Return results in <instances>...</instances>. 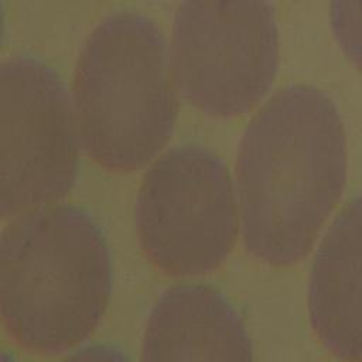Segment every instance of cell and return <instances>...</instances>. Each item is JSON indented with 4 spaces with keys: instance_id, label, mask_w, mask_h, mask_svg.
Segmentation results:
<instances>
[{
    "instance_id": "cell-1",
    "label": "cell",
    "mask_w": 362,
    "mask_h": 362,
    "mask_svg": "<svg viewBox=\"0 0 362 362\" xmlns=\"http://www.w3.org/2000/svg\"><path fill=\"white\" fill-rule=\"evenodd\" d=\"M346 178V137L320 89L276 92L249 122L236 185L246 250L272 266L301 260L337 205Z\"/></svg>"
},
{
    "instance_id": "cell-2",
    "label": "cell",
    "mask_w": 362,
    "mask_h": 362,
    "mask_svg": "<svg viewBox=\"0 0 362 362\" xmlns=\"http://www.w3.org/2000/svg\"><path fill=\"white\" fill-rule=\"evenodd\" d=\"M112 293L107 242L72 205L21 215L0 235V321L35 354H61L89 337Z\"/></svg>"
},
{
    "instance_id": "cell-3",
    "label": "cell",
    "mask_w": 362,
    "mask_h": 362,
    "mask_svg": "<svg viewBox=\"0 0 362 362\" xmlns=\"http://www.w3.org/2000/svg\"><path fill=\"white\" fill-rule=\"evenodd\" d=\"M74 102L79 140L95 163L133 171L156 157L178 113L157 24L134 11L99 23L76 62Z\"/></svg>"
},
{
    "instance_id": "cell-4",
    "label": "cell",
    "mask_w": 362,
    "mask_h": 362,
    "mask_svg": "<svg viewBox=\"0 0 362 362\" xmlns=\"http://www.w3.org/2000/svg\"><path fill=\"white\" fill-rule=\"evenodd\" d=\"M279 30L267 0H181L173 71L182 96L212 117L250 110L279 68Z\"/></svg>"
},
{
    "instance_id": "cell-5",
    "label": "cell",
    "mask_w": 362,
    "mask_h": 362,
    "mask_svg": "<svg viewBox=\"0 0 362 362\" xmlns=\"http://www.w3.org/2000/svg\"><path fill=\"white\" fill-rule=\"evenodd\" d=\"M139 242L170 276L219 267L238 233V206L225 163L197 144L171 148L146 173L136 199Z\"/></svg>"
},
{
    "instance_id": "cell-6",
    "label": "cell",
    "mask_w": 362,
    "mask_h": 362,
    "mask_svg": "<svg viewBox=\"0 0 362 362\" xmlns=\"http://www.w3.org/2000/svg\"><path fill=\"white\" fill-rule=\"evenodd\" d=\"M78 173L75 117L58 74L31 57L0 65V218L65 197Z\"/></svg>"
},
{
    "instance_id": "cell-7",
    "label": "cell",
    "mask_w": 362,
    "mask_h": 362,
    "mask_svg": "<svg viewBox=\"0 0 362 362\" xmlns=\"http://www.w3.org/2000/svg\"><path fill=\"white\" fill-rule=\"evenodd\" d=\"M141 362H253L243 321L216 288L181 284L153 307Z\"/></svg>"
},
{
    "instance_id": "cell-8",
    "label": "cell",
    "mask_w": 362,
    "mask_h": 362,
    "mask_svg": "<svg viewBox=\"0 0 362 362\" xmlns=\"http://www.w3.org/2000/svg\"><path fill=\"white\" fill-rule=\"evenodd\" d=\"M308 311L314 334L342 362H362V195L334 219L314 257Z\"/></svg>"
},
{
    "instance_id": "cell-9",
    "label": "cell",
    "mask_w": 362,
    "mask_h": 362,
    "mask_svg": "<svg viewBox=\"0 0 362 362\" xmlns=\"http://www.w3.org/2000/svg\"><path fill=\"white\" fill-rule=\"evenodd\" d=\"M329 18L342 52L362 72V0H331Z\"/></svg>"
},
{
    "instance_id": "cell-10",
    "label": "cell",
    "mask_w": 362,
    "mask_h": 362,
    "mask_svg": "<svg viewBox=\"0 0 362 362\" xmlns=\"http://www.w3.org/2000/svg\"><path fill=\"white\" fill-rule=\"evenodd\" d=\"M62 362H130L127 356L112 345H89L85 346Z\"/></svg>"
},
{
    "instance_id": "cell-11",
    "label": "cell",
    "mask_w": 362,
    "mask_h": 362,
    "mask_svg": "<svg viewBox=\"0 0 362 362\" xmlns=\"http://www.w3.org/2000/svg\"><path fill=\"white\" fill-rule=\"evenodd\" d=\"M3 31H4V17H3V7H1V1H0V47H1V41H3Z\"/></svg>"
},
{
    "instance_id": "cell-12",
    "label": "cell",
    "mask_w": 362,
    "mask_h": 362,
    "mask_svg": "<svg viewBox=\"0 0 362 362\" xmlns=\"http://www.w3.org/2000/svg\"><path fill=\"white\" fill-rule=\"evenodd\" d=\"M0 362H16V361H14V358L11 355L0 351Z\"/></svg>"
}]
</instances>
